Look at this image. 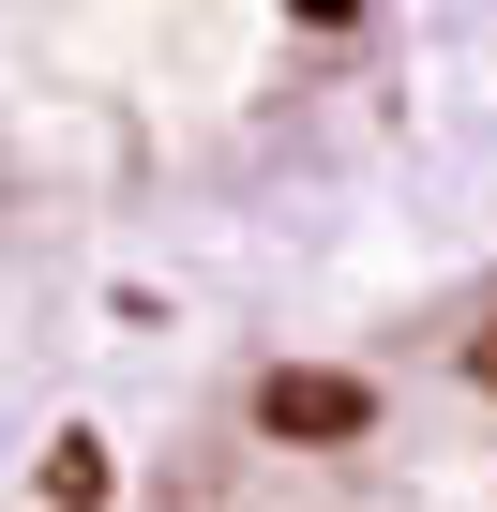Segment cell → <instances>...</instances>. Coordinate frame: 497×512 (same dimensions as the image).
<instances>
[{"instance_id": "cell-1", "label": "cell", "mask_w": 497, "mask_h": 512, "mask_svg": "<svg viewBox=\"0 0 497 512\" xmlns=\"http://www.w3.org/2000/svg\"><path fill=\"white\" fill-rule=\"evenodd\" d=\"M151 512H497V287L241 377L151 467Z\"/></svg>"}]
</instances>
